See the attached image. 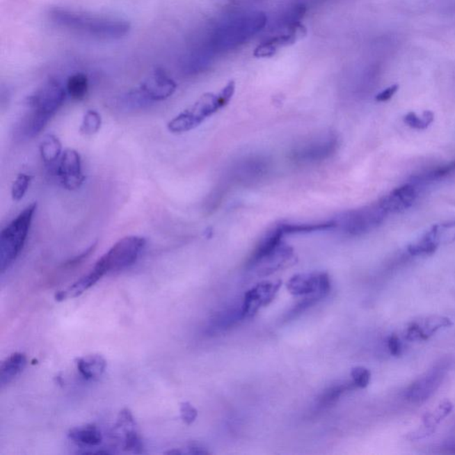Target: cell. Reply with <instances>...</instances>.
Instances as JSON below:
<instances>
[{
  "label": "cell",
  "instance_id": "cell-1",
  "mask_svg": "<svg viewBox=\"0 0 455 455\" xmlns=\"http://www.w3.org/2000/svg\"><path fill=\"white\" fill-rule=\"evenodd\" d=\"M50 18L54 24L77 33L102 40H118L130 31L129 22L122 19L82 14L64 8H54Z\"/></svg>",
  "mask_w": 455,
  "mask_h": 455
},
{
  "label": "cell",
  "instance_id": "cell-2",
  "mask_svg": "<svg viewBox=\"0 0 455 455\" xmlns=\"http://www.w3.org/2000/svg\"><path fill=\"white\" fill-rule=\"evenodd\" d=\"M65 98V89L56 79L47 80L32 93L27 99L29 112L22 124L24 136L33 138L42 132Z\"/></svg>",
  "mask_w": 455,
  "mask_h": 455
},
{
  "label": "cell",
  "instance_id": "cell-3",
  "mask_svg": "<svg viewBox=\"0 0 455 455\" xmlns=\"http://www.w3.org/2000/svg\"><path fill=\"white\" fill-rule=\"evenodd\" d=\"M236 91V83L230 80L218 94L206 93L191 107L181 112L168 124L172 134H180L200 126L207 118L229 104Z\"/></svg>",
  "mask_w": 455,
  "mask_h": 455
},
{
  "label": "cell",
  "instance_id": "cell-4",
  "mask_svg": "<svg viewBox=\"0 0 455 455\" xmlns=\"http://www.w3.org/2000/svg\"><path fill=\"white\" fill-rule=\"evenodd\" d=\"M36 210L37 203L33 202L3 229L0 236V270L2 273L14 264L24 249Z\"/></svg>",
  "mask_w": 455,
  "mask_h": 455
},
{
  "label": "cell",
  "instance_id": "cell-5",
  "mask_svg": "<svg viewBox=\"0 0 455 455\" xmlns=\"http://www.w3.org/2000/svg\"><path fill=\"white\" fill-rule=\"evenodd\" d=\"M146 239L139 236H127L118 240L96 262L94 270L104 275L124 270L132 266L145 248Z\"/></svg>",
  "mask_w": 455,
  "mask_h": 455
},
{
  "label": "cell",
  "instance_id": "cell-6",
  "mask_svg": "<svg viewBox=\"0 0 455 455\" xmlns=\"http://www.w3.org/2000/svg\"><path fill=\"white\" fill-rule=\"evenodd\" d=\"M388 213L381 206L379 201L369 207L349 211L342 219V229L349 235L360 236L370 232L383 223Z\"/></svg>",
  "mask_w": 455,
  "mask_h": 455
},
{
  "label": "cell",
  "instance_id": "cell-7",
  "mask_svg": "<svg viewBox=\"0 0 455 455\" xmlns=\"http://www.w3.org/2000/svg\"><path fill=\"white\" fill-rule=\"evenodd\" d=\"M267 22V17L264 13H255L238 21L233 22L229 26L224 28L222 34L216 32V46H238L248 38L254 37L264 28Z\"/></svg>",
  "mask_w": 455,
  "mask_h": 455
},
{
  "label": "cell",
  "instance_id": "cell-8",
  "mask_svg": "<svg viewBox=\"0 0 455 455\" xmlns=\"http://www.w3.org/2000/svg\"><path fill=\"white\" fill-rule=\"evenodd\" d=\"M177 85L164 70L157 69L141 84L137 93L144 102H160L174 95Z\"/></svg>",
  "mask_w": 455,
  "mask_h": 455
},
{
  "label": "cell",
  "instance_id": "cell-9",
  "mask_svg": "<svg viewBox=\"0 0 455 455\" xmlns=\"http://www.w3.org/2000/svg\"><path fill=\"white\" fill-rule=\"evenodd\" d=\"M61 184L66 190H78L85 181L82 172L81 157L75 150L67 149L61 156L57 168Z\"/></svg>",
  "mask_w": 455,
  "mask_h": 455
},
{
  "label": "cell",
  "instance_id": "cell-10",
  "mask_svg": "<svg viewBox=\"0 0 455 455\" xmlns=\"http://www.w3.org/2000/svg\"><path fill=\"white\" fill-rule=\"evenodd\" d=\"M287 287L289 293L294 296H307L318 293L325 297L331 289V281L326 272H314L294 276L287 282Z\"/></svg>",
  "mask_w": 455,
  "mask_h": 455
},
{
  "label": "cell",
  "instance_id": "cell-11",
  "mask_svg": "<svg viewBox=\"0 0 455 455\" xmlns=\"http://www.w3.org/2000/svg\"><path fill=\"white\" fill-rule=\"evenodd\" d=\"M114 436L121 442L122 447L128 453L142 454L143 444L132 413L128 409L122 410L114 428Z\"/></svg>",
  "mask_w": 455,
  "mask_h": 455
},
{
  "label": "cell",
  "instance_id": "cell-12",
  "mask_svg": "<svg viewBox=\"0 0 455 455\" xmlns=\"http://www.w3.org/2000/svg\"><path fill=\"white\" fill-rule=\"evenodd\" d=\"M306 35V29L301 22L286 27L283 33L268 38L258 45L254 51L257 58H267L275 56L281 48L290 46Z\"/></svg>",
  "mask_w": 455,
  "mask_h": 455
},
{
  "label": "cell",
  "instance_id": "cell-13",
  "mask_svg": "<svg viewBox=\"0 0 455 455\" xmlns=\"http://www.w3.org/2000/svg\"><path fill=\"white\" fill-rule=\"evenodd\" d=\"M282 282L264 281L246 292L242 307L243 317L255 315L262 306H267L274 299Z\"/></svg>",
  "mask_w": 455,
  "mask_h": 455
},
{
  "label": "cell",
  "instance_id": "cell-14",
  "mask_svg": "<svg viewBox=\"0 0 455 455\" xmlns=\"http://www.w3.org/2000/svg\"><path fill=\"white\" fill-rule=\"evenodd\" d=\"M443 378L444 368L435 367L411 384L406 390V399L413 403L426 401L440 386Z\"/></svg>",
  "mask_w": 455,
  "mask_h": 455
},
{
  "label": "cell",
  "instance_id": "cell-15",
  "mask_svg": "<svg viewBox=\"0 0 455 455\" xmlns=\"http://www.w3.org/2000/svg\"><path fill=\"white\" fill-rule=\"evenodd\" d=\"M417 189L412 184L396 188L379 200V203L388 214L401 213L413 206L417 198Z\"/></svg>",
  "mask_w": 455,
  "mask_h": 455
},
{
  "label": "cell",
  "instance_id": "cell-16",
  "mask_svg": "<svg viewBox=\"0 0 455 455\" xmlns=\"http://www.w3.org/2000/svg\"><path fill=\"white\" fill-rule=\"evenodd\" d=\"M296 262V256L294 249L284 241L270 255L261 260L254 267L259 268V274L266 276L290 267Z\"/></svg>",
  "mask_w": 455,
  "mask_h": 455
},
{
  "label": "cell",
  "instance_id": "cell-17",
  "mask_svg": "<svg viewBox=\"0 0 455 455\" xmlns=\"http://www.w3.org/2000/svg\"><path fill=\"white\" fill-rule=\"evenodd\" d=\"M26 364V356L21 352H15L6 358L0 367V387L1 389H4L6 386L11 383L24 371Z\"/></svg>",
  "mask_w": 455,
  "mask_h": 455
},
{
  "label": "cell",
  "instance_id": "cell-18",
  "mask_svg": "<svg viewBox=\"0 0 455 455\" xmlns=\"http://www.w3.org/2000/svg\"><path fill=\"white\" fill-rule=\"evenodd\" d=\"M102 278V276L93 269L90 272L83 276L75 283H73L72 286L66 288V289L59 291L56 294V300L58 301V302H63V301L70 299V298L72 299V298L79 297L82 294H84L85 292L90 289L92 287H94Z\"/></svg>",
  "mask_w": 455,
  "mask_h": 455
},
{
  "label": "cell",
  "instance_id": "cell-19",
  "mask_svg": "<svg viewBox=\"0 0 455 455\" xmlns=\"http://www.w3.org/2000/svg\"><path fill=\"white\" fill-rule=\"evenodd\" d=\"M69 438L80 447L89 448L98 447L102 442V432L95 425L73 428L69 432Z\"/></svg>",
  "mask_w": 455,
  "mask_h": 455
},
{
  "label": "cell",
  "instance_id": "cell-20",
  "mask_svg": "<svg viewBox=\"0 0 455 455\" xmlns=\"http://www.w3.org/2000/svg\"><path fill=\"white\" fill-rule=\"evenodd\" d=\"M77 367L86 380H96L100 378L106 369V361L100 355H88L79 358Z\"/></svg>",
  "mask_w": 455,
  "mask_h": 455
},
{
  "label": "cell",
  "instance_id": "cell-21",
  "mask_svg": "<svg viewBox=\"0 0 455 455\" xmlns=\"http://www.w3.org/2000/svg\"><path fill=\"white\" fill-rule=\"evenodd\" d=\"M438 246L440 243L436 239L433 230L431 229L417 241L410 244L408 251L413 256L431 255L437 251Z\"/></svg>",
  "mask_w": 455,
  "mask_h": 455
},
{
  "label": "cell",
  "instance_id": "cell-22",
  "mask_svg": "<svg viewBox=\"0 0 455 455\" xmlns=\"http://www.w3.org/2000/svg\"><path fill=\"white\" fill-rule=\"evenodd\" d=\"M62 143L56 136L47 134L41 141L40 145V155L47 165H52L62 156Z\"/></svg>",
  "mask_w": 455,
  "mask_h": 455
},
{
  "label": "cell",
  "instance_id": "cell-23",
  "mask_svg": "<svg viewBox=\"0 0 455 455\" xmlns=\"http://www.w3.org/2000/svg\"><path fill=\"white\" fill-rule=\"evenodd\" d=\"M337 226V222L335 221H329V222H323L319 223H281L280 227L282 232L285 234H304L316 232H323L334 229Z\"/></svg>",
  "mask_w": 455,
  "mask_h": 455
},
{
  "label": "cell",
  "instance_id": "cell-24",
  "mask_svg": "<svg viewBox=\"0 0 455 455\" xmlns=\"http://www.w3.org/2000/svg\"><path fill=\"white\" fill-rule=\"evenodd\" d=\"M89 81L88 76L83 72H77L67 80L66 89L70 97L74 100H83L88 94Z\"/></svg>",
  "mask_w": 455,
  "mask_h": 455
},
{
  "label": "cell",
  "instance_id": "cell-25",
  "mask_svg": "<svg viewBox=\"0 0 455 455\" xmlns=\"http://www.w3.org/2000/svg\"><path fill=\"white\" fill-rule=\"evenodd\" d=\"M357 387H356L353 381H352V383H351V381H347V383L336 384V385L330 387L322 393L321 396L319 397V405L324 406V408L335 405L342 394L346 392H349V390H354Z\"/></svg>",
  "mask_w": 455,
  "mask_h": 455
},
{
  "label": "cell",
  "instance_id": "cell-26",
  "mask_svg": "<svg viewBox=\"0 0 455 455\" xmlns=\"http://www.w3.org/2000/svg\"><path fill=\"white\" fill-rule=\"evenodd\" d=\"M418 324L420 329H421L422 341L428 340L435 333H437L438 330L452 326L449 319L440 316L429 317L424 321Z\"/></svg>",
  "mask_w": 455,
  "mask_h": 455
},
{
  "label": "cell",
  "instance_id": "cell-27",
  "mask_svg": "<svg viewBox=\"0 0 455 455\" xmlns=\"http://www.w3.org/2000/svg\"><path fill=\"white\" fill-rule=\"evenodd\" d=\"M453 410V405L448 400L440 404L433 412L426 413L424 416V427L434 429L443 419L447 417Z\"/></svg>",
  "mask_w": 455,
  "mask_h": 455
},
{
  "label": "cell",
  "instance_id": "cell-28",
  "mask_svg": "<svg viewBox=\"0 0 455 455\" xmlns=\"http://www.w3.org/2000/svg\"><path fill=\"white\" fill-rule=\"evenodd\" d=\"M102 127L101 115L97 111L89 110L86 112L81 126H80V133L84 136H93L99 132Z\"/></svg>",
  "mask_w": 455,
  "mask_h": 455
},
{
  "label": "cell",
  "instance_id": "cell-29",
  "mask_svg": "<svg viewBox=\"0 0 455 455\" xmlns=\"http://www.w3.org/2000/svg\"><path fill=\"white\" fill-rule=\"evenodd\" d=\"M454 173H455V160L450 163H447V164L440 166H438V168L429 170V171L425 173V174L417 176L416 179H417L418 182H435L447 177V176L454 174Z\"/></svg>",
  "mask_w": 455,
  "mask_h": 455
},
{
  "label": "cell",
  "instance_id": "cell-30",
  "mask_svg": "<svg viewBox=\"0 0 455 455\" xmlns=\"http://www.w3.org/2000/svg\"><path fill=\"white\" fill-rule=\"evenodd\" d=\"M431 229L440 245L455 241V220L436 224L431 227Z\"/></svg>",
  "mask_w": 455,
  "mask_h": 455
},
{
  "label": "cell",
  "instance_id": "cell-31",
  "mask_svg": "<svg viewBox=\"0 0 455 455\" xmlns=\"http://www.w3.org/2000/svg\"><path fill=\"white\" fill-rule=\"evenodd\" d=\"M434 120V114L431 111H425L422 117L415 112H409L404 117V122L413 129L424 130Z\"/></svg>",
  "mask_w": 455,
  "mask_h": 455
},
{
  "label": "cell",
  "instance_id": "cell-32",
  "mask_svg": "<svg viewBox=\"0 0 455 455\" xmlns=\"http://www.w3.org/2000/svg\"><path fill=\"white\" fill-rule=\"evenodd\" d=\"M31 182V176L27 174H20L16 177L12 186L11 195L13 200L20 201L26 194Z\"/></svg>",
  "mask_w": 455,
  "mask_h": 455
},
{
  "label": "cell",
  "instance_id": "cell-33",
  "mask_svg": "<svg viewBox=\"0 0 455 455\" xmlns=\"http://www.w3.org/2000/svg\"><path fill=\"white\" fill-rule=\"evenodd\" d=\"M351 376L356 387L364 388L367 387L371 380V373L367 368L362 367H354L351 370Z\"/></svg>",
  "mask_w": 455,
  "mask_h": 455
},
{
  "label": "cell",
  "instance_id": "cell-34",
  "mask_svg": "<svg viewBox=\"0 0 455 455\" xmlns=\"http://www.w3.org/2000/svg\"><path fill=\"white\" fill-rule=\"evenodd\" d=\"M181 418L187 425L193 424L198 417V410L191 403L184 402L180 406Z\"/></svg>",
  "mask_w": 455,
  "mask_h": 455
},
{
  "label": "cell",
  "instance_id": "cell-35",
  "mask_svg": "<svg viewBox=\"0 0 455 455\" xmlns=\"http://www.w3.org/2000/svg\"><path fill=\"white\" fill-rule=\"evenodd\" d=\"M399 85H392L389 88L384 89L376 96V101L379 102H384L390 100L395 95L396 93L399 91Z\"/></svg>",
  "mask_w": 455,
  "mask_h": 455
},
{
  "label": "cell",
  "instance_id": "cell-36",
  "mask_svg": "<svg viewBox=\"0 0 455 455\" xmlns=\"http://www.w3.org/2000/svg\"><path fill=\"white\" fill-rule=\"evenodd\" d=\"M388 349H389L390 354L395 356V357H397V356L401 354L402 345L401 342H400V340L399 337H397V336H390L389 340H388Z\"/></svg>",
  "mask_w": 455,
  "mask_h": 455
},
{
  "label": "cell",
  "instance_id": "cell-37",
  "mask_svg": "<svg viewBox=\"0 0 455 455\" xmlns=\"http://www.w3.org/2000/svg\"><path fill=\"white\" fill-rule=\"evenodd\" d=\"M184 454H209V452L204 449L203 447H191L188 448V451L185 452Z\"/></svg>",
  "mask_w": 455,
  "mask_h": 455
},
{
  "label": "cell",
  "instance_id": "cell-38",
  "mask_svg": "<svg viewBox=\"0 0 455 455\" xmlns=\"http://www.w3.org/2000/svg\"><path fill=\"white\" fill-rule=\"evenodd\" d=\"M224 1H232V0H224Z\"/></svg>",
  "mask_w": 455,
  "mask_h": 455
}]
</instances>
